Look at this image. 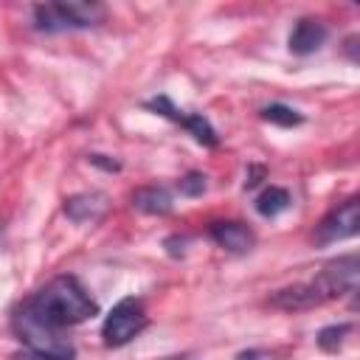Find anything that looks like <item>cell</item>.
Returning <instances> with one entry per match:
<instances>
[{
  "mask_svg": "<svg viewBox=\"0 0 360 360\" xmlns=\"http://www.w3.org/2000/svg\"><path fill=\"white\" fill-rule=\"evenodd\" d=\"M22 307L39 323H45L51 329L76 326V323L87 321L90 315H96V309H98L96 301L90 298V292L82 287V281L76 276H56V278H51Z\"/></svg>",
  "mask_w": 360,
  "mask_h": 360,
  "instance_id": "1",
  "label": "cell"
},
{
  "mask_svg": "<svg viewBox=\"0 0 360 360\" xmlns=\"http://www.w3.org/2000/svg\"><path fill=\"white\" fill-rule=\"evenodd\" d=\"M107 8L101 3H45L34 8V25L48 34L79 31L104 22Z\"/></svg>",
  "mask_w": 360,
  "mask_h": 360,
  "instance_id": "2",
  "label": "cell"
},
{
  "mask_svg": "<svg viewBox=\"0 0 360 360\" xmlns=\"http://www.w3.org/2000/svg\"><path fill=\"white\" fill-rule=\"evenodd\" d=\"M14 329L39 360H73V346L59 338V329L39 323L25 307H20V312L14 315Z\"/></svg>",
  "mask_w": 360,
  "mask_h": 360,
  "instance_id": "3",
  "label": "cell"
},
{
  "mask_svg": "<svg viewBox=\"0 0 360 360\" xmlns=\"http://www.w3.org/2000/svg\"><path fill=\"white\" fill-rule=\"evenodd\" d=\"M146 323H149V318H146L143 304L129 295V298H121V301L110 309V315H107L104 323H101V338H104L107 346H124V343H129L138 332H143Z\"/></svg>",
  "mask_w": 360,
  "mask_h": 360,
  "instance_id": "4",
  "label": "cell"
},
{
  "mask_svg": "<svg viewBox=\"0 0 360 360\" xmlns=\"http://www.w3.org/2000/svg\"><path fill=\"white\" fill-rule=\"evenodd\" d=\"M357 278H360V262H357L354 253H349V256H338V259L326 262L323 270L312 278V284H315L318 295L326 304L332 298H340L346 292H354Z\"/></svg>",
  "mask_w": 360,
  "mask_h": 360,
  "instance_id": "5",
  "label": "cell"
},
{
  "mask_svg": "<svg viewBox=\"0 0 360 360\" xmlns=\"http://www.w3.org/2000/svg\"><path fill=\"white\" fill-rule=\"evenodd\" d=\"M357 225H360V200L357 197H349L343 200L338 208H332L315 228V242L318 245H332V242H340V239H349L357 233Z\"/></svg>",
  "mask_w": 360,
  "mask_h": 360,
  "instance_id": "6",
  "label": "cell"
},
{
  "mask_svg": "<svg viewBox=\"0 0 360 360\" xmlns=\"http://www.w3.org/2000/svg\"><path fill=\"white\" fill-rule=\"evenodd\" d=\"M146 107L149 110H155V112H160L163 118H172V121H177L180 127H186L202 146H217L219 143V138H217V129L208 124V118H202L200 112H183V110H177L166 96H158V98H152V101H146Z\"/></svg>",
  "mask_w": 360,
  "mask_h": 360,
  "instance_id": "7",
  "label": "cell"
},
{
  "mask_svg": "<svg viewBox=\"0 0 360 360\" xmlns=\"http://www.w3.org/2000/svg\"><path fill=\"white\" fill-rule=\"evenodd\" d=\"M208 236L225 248L228 253H248L253 245H256V233L245 225V222H236V219H222V222H211L208 225Z\"/></svg>",
  "mask_w": 360,
  "mask_h": 360,
  "instance_id": "8",
  "label": "cell"
},
{
  "mask_svg": "<svg viewBox=\"0 0 360 360\" xmlns=\"http://www.w3.org/2000/svg\"><path fill=\"white\" fill-rule=\"evenodd\" d=\"M323 39H326V25L312 17H301L290 34V51L298 56H307V53H315L323 45Z\"/></svg>",
  "mask_w": 360,
  "mask_h": 360,
  "instance_id": "9",
  "label": "cell"
},
{
  "mask_svg": "<svg viewBox=\"0 0 360 360\" xmlns=\"http://www.w3.org/2000/svg\"><path fill=\"white\" fill-rule=\"evenodd\" d=\"M270 304L278 307V309H312V307H321L323 298L318 295L315 284L307 281V284H292V287L276 290L270 295Z\"/></svg>",
  "mask_w": 360,
  "mask_h": 360,
  "instance_id": "10",
  "label": "cell"
},
{
  "mask_svg": "<svg viewBox=\"0 0 360 360\" xmlns=\"http://www.w3.org/2000/svg\"><path fill=\"white\" fill-rule=\"evenodd\" d=\"M132 205L143 214H152V217H163L172 211V194L163 188V186H143L132 194Z\"/></svg>",
  "mask_w": 360,
  "mask_h": 360,
  "instance_id": "11",
  "label": "cell"
},
{
  "mask_svg": "<svg viewBox=\"0 0 360 360\" xmlns=\"http://www.w3.org/2000/svg\"><path fill=\"white\" fill-rule=\"evenodd\" d=\"M104 197L101 194H73L65 200V214L76 222H90V219H98L101 211H104Z\"/></svg>",
  "mask_w": 360,
  "mask_h": 360,
  "instance_id": "12",
  "label": "cell"
},
{
  "mask_svg": "<svg viewBox=\"0 0 360 360\" xmlns=\"http://www.w3.org/2000/svg\"><path fill=\"white\" fill-rule=\"evenodd\" d=\"M290 202H292V200H290V191H287V188L270 186V188H264V191L256 197V211H259L262 217H276V214L287 211Z\"/></svg>",
  "mask_w": 360,
  "mask_h": 360,
  "instance_id": "13",
  "label": "cell"
},
{
  "mask_svg": "<svg viewBox=\"0 0 360 360\" xmlns=\"http://www.w3.org/2000/svg\"><path fill=\"white\" fill-rule=\"evenodd\" d=\"M262 118L270 121V124H278V127H298V124L304 121L301 112H295V110L287 107V104H267V107L262 110Z\"/></svg>",
  "mask_w": 360,
  "mask_h": 360,
  "instance_id": "14",
  "label": "cell"
},
{
  "mask_svg": "<svg viewBox=\"0 0 360 360\" xmlns=\"http://www.w3.org/2000/svg\"><path fill=\"white\" fill-rule=\"evenodd\" d=\"M349 323H332V326H323L321 332H318V346L323 349V352H338L340 349V343H343V338L349 335Z\"/></svg>",
  "mask_w": 360,
  "mask_h": 360,
  "instance_id": "15",
  "label": "cell"
},
{
  "mask_svg": "<svg viewBox=\"0 0 360 360\" xmlns=\"http://www.w3.org/2000/svg\"><path fill=\"white\" fill-rule=\"evenodd\" d=\"M205 191V174H200V172H188L186 177H180V194H186V197H197V194H202Z\"/></svg>",
  "mask_w": 360,
  "mask_h": 360,
  "instance_id": "16",
  "label": "cell"
},
{
  "mask_svg": "<svg viewBox=\"0 0 360 360\" xmlns=\"http://www.w3.org/2000/svg\"><path fill=\"white\" fill-rule=\"evenodd\" d=\"M236 360H273V354H267L262 349H248V352H239Z\"/></svg>",
  "mask_w": 360,
  "mask_h": 360,
  "instance_id": "17",
  "label": "cell"
},
{
  "mask_svg": "<svg viewBox=\"0 0 360 360\" xmlns=\"http://www.w3.org/2000/svg\"><path fill=\"white\" fill-rule=\"evenodd\" d=\"M262 177H264V169H262V166H250V174H248V180H245V188H253Z\"/></svg>",
  "mask_w": 360,
  "mask_h": 360,
  "instance_id": "18",
  "label": "cell"
},
{
  "mask_svg": "<svg viewBox=\"0 0 360 360\" xmlns=\"http://www.w3.org/2000/svg\"><path fill=\"white\" fill-rule=\"evenodd\" d=\"M90 163H96V166H101V169H107V172H115V169H118V163H115V160H104V155H93Z\"/></svg>",
  "mask_w": 360,
  "mask_h": 360,
  "instance_id": "19",
  "label": "cell"
},
{
  "mask_svg": "<svg viewBox=\"0 0 360 360\" xmlns=\"http://www.w3.org/2000/svg\"><path fill=\"white\" fill-rule=\"evenodd\" d=\"M0 239H3V222H0Z\"/></svg>",
  "mask_w": 360,
  "mask_h": 360,
  "instance_id": "20",
  "label": "cell"
}]
</instances>
